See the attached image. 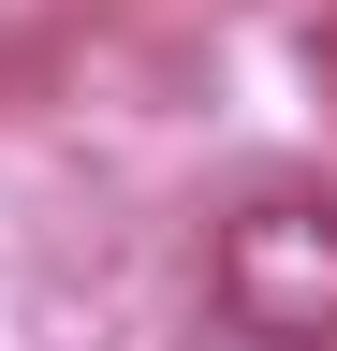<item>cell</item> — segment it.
<instances>
[{
    "label": "cell",
    "mask_w": 337,
    "mask_h": 351,
    "mask_svg": "<svg viewBox=\"0 0 337 351\" xmlns=\"http://www.w3.org/2000/svg\"><path fill=\"white\" fill-rule=\"evenodd\" d=\"M205 293L249 351H323L337 337V191H249L205 249Z\"/></svg>",
    "instance_id": "cell-1"
},
{
    "label": "cell",
    "mask_w": 337,
    "mask_h": 351,
    "mask_svg": "<svg viewBox=\"0 0 337 351\" xmlns=\"http://www.w3.org/2000/svg\"><path fill=\"white\" fill-rule=\"evenodd\" d=\"M30 15H45V0H0V59H15V44H30Z\"/></svg>",
    "instance_id": "cell-2"
}]
</instances>
